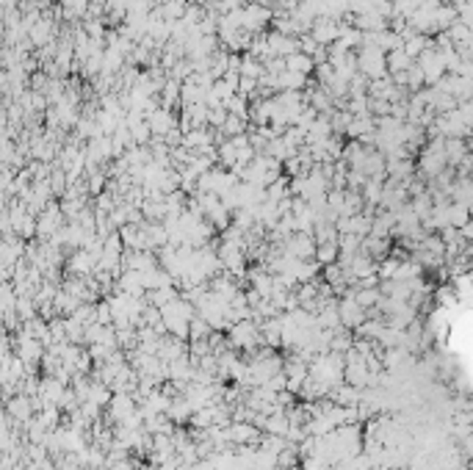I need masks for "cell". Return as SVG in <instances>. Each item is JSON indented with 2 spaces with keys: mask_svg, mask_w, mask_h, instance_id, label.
Returning <instances> with one entry per match:
<instances>
[{
  "mask_svg": "<svg viewBox=\"0 0 473 470\" xmlns=\"http://www.w3.org/2000/svg\"><path fill=\"white\" fill-rule=\"evenodd\" d=\"M114 470H130V464L125 459H119V467H114Z\"/></svg>",
  "mask_w": 473,
  "mask_h": 470,
  "instance_id": "cell-1",
  "label": "cell"
}]
</instances>
